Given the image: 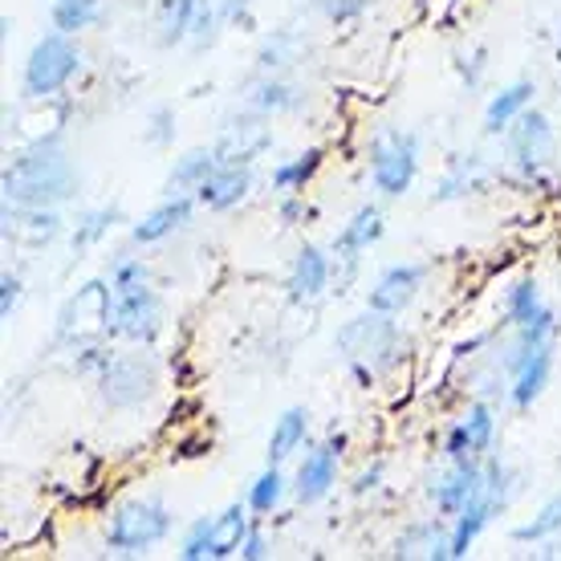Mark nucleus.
I'll return each mask as SVG.
<instances>
[{
    "label": "nucleus",
    "mask_w": 561,
    "mask_h": 561,
    "mask_svg": "<svg viewBox=\"0 0 561 561\" xmlns=\"http://www.w3.org/2000/svg\"><path fill=\"white\" fill-rule=\"evenodd\" d=\"M225 25V13H220V0H199L196 9V21H192V37L187 42L196 45V49H208L216 42V33Z\"/></svg>",
    "instance_id": "obj_36"
},
{
    "label": "nucleus",
    "mask_w": 561,
    "mask_h": 561,
    "mask_svg": "<svg viewBox=\"0 0 561 561\" xmlns=\"http://www.w3.org/2000/svg\"><path fill=\"white\" fill-rule=\"evenodd\" d=\"M78 168L61 130H49L42 139H33L25 151L9 159V168L0 175L4 204H33V208H61L78 196Z\"/></svg>",
    "instance_id": "obj_1"
},
{
    "label": "nucleus",
    "mask_w": 561,
    "mask_h": 561,
    "mask_svg": "<svg viewBox=\"0 0 561 561\" xmlns=\"http://www.w3.org/2000/svg\"><path fill=\"white\" fill-rule=\"evenodd\" d=\"M216 168H220V159H216L211 147H192V151L180 154V159H175V168L168 171V180H163V196H187V192L196 196V187L208 180Z\"/></svg>",
    "instance_id": "obj_26"
},
{
    "label": "nucleus",
    "mask_w": 561,
    "mask_h": 561,
    "mask_svg": "<svg viewBox=\"0 0 561 561\" xmlns=\"http://www.w3.org/2000/svg\"><path fill=\"white\" fill-rule=\"evenodd\" d=\"M492 439H496V411L489 399H477L463 411V420H456L444 435V460H463V456H489Z\"/></svg>",
    "instance_id": "obj_14"
},
{
    "label": "nucleus",
    "mask_w": 561,
    "mask_h": 561,
    "mask_svg": "<svg viewBox=\"0 0 561 561\" xmlns=\"http://www.w3.org/2000/svg\"><path fill=\"white\" fill-rule=\"evenodd\" d=\"M394 558H427V561H448L451 558V529L444 517L415 520L408 525L399 541H394Z\"/></svg>",
    "instance_id": "obj_23"
},
{
    "label": "nucleus",
    "mask_w": 561,
    "mask_h": 561,
    "mask_svg": "<svg viewBox=\"0 0 561 561\" xmlns=\"http://www.w3.org/2000/svg\"><path fill=\"white\" fill-rule=\"evenodd\" d=\"M322 159H325L322 147H306V151L294 154V159H280L277 168H273V175H268V187H273L277 196H297V192H306V183L318 175Z\"/></svg>",
    "instance_id": "obj_28"
},
{
    "label": "nucleus",
    "mask_w": 561,
    "mask_h": 561,
    "mask_svg": "<svg viewBox=\"0 0 561 561\" xmlns=\"http://www.w3.org/2000/svg\"><path fill=\"white\" fill-rule=\"evenodd\" d=\"M334 280V256L318 249V244H306L301 253L294 256V268H289V301L306 306V301H318V297L330 289Z\"/></svg>",
    "instance_id": "obj_18"
},
{
    "label": "nucleus",
    "mask_w": 561,
    "mask_h": 561,
    "mask_svg": "<svg viewBox=\"0 0 561 561\" xmlns=\"http://www.w3.org/2000/svg\"><path fill=\"white\" fill-rule=\"evenodd\" d=\"M549 375H553V342H546V346L529 351L517 363L513 379H508V403H513L517 411H529L537 399L546 394Z\"/></svg>",
    "instance_id": "obj_21"
},
{
    "label": "nucleus",
    "mask_w": 561,
    "mask_h": 561,
    "mask_svg": "<svg viewBox=\"0 0 561 561\" xmlns=\"http://www.w3.org/2000/svg\"><path fill=\"white\" fill-rule=\"evenodd\" d=\"M118 216L123 211L114 208H85V211H78V225H73V232H70V249H73V256L82 261L94 244H102V240L111 237V228L118 225Z\"/></svg>",
    "instance_id": "obj_30"
},
{
    "label": "nucleus",
    "mask_w": 561,
    "mask_h": 561,
    "mask_svg": "<svg viewBox=\"0 0 561 561\" xmlns=\"http://www.w3.org/2000/svg\"><path fill=\"white\" fill-rule=\"evenodd\" d=\"M240 558L244 561H261V558H268V537H265V529H249V537H244V549H240Z\"/></svg>",
    "instance_id": "obj_42"
},
{
    "label": "nucleus",
    "mask_w": 561,
    "mask_h": 561,
    "mask_svg": "<svg viewBox=\"0 0 561 561\" xmlns=\"http://www.w3.org/2000/svg\"><path fill=\"white\" fill-rule=\"evenodd\" d=\"M534 99H537V85L529 82V78L508 82L505 90H496L489 99V106H484V135H505L520 114L534 106Z\"/></svg>",
    "instance_id": "obj_24"
},
{
    "label": "nucleus",
    "mask_w": 561,
    "mask_h": 561,
    "mask_svg": "<svg viewBox=\"0 0 561 561\" xmlns=\"http://www.w3.org/2000/svg\"><path fill=\"white\" fill-rule=\"evenodd\" d=\"M370 183L387 199H399L411 192V183L420 175V139L411 130H379L370 139Z\"/></svg>",
    "instance_id": "obj_7"
},
{
    "label": "nucleus",
    "mask_w": 561,
    "mask_h": 561,
    "mask_svg": "<svg viewBox=\"0 0 561 561\" xmlns=\"http://www.w3.org/2000/svg\"><path fill=\"white\" fill-rule=\"evenodd\" d=\"M175 529V513L163 496H135L111 513L106 525V549L118 558H142L159 541H168Z\"/></svg>",
    "instance_id": "obj_4"
},
{
    "label": "nucleus",
    "mask_w": 561,
    "mask_h": 561,
    "mask_svg": "<svg viewBox=\"0 0 561 561\" xmlns=\"http://www.w3.org/2000/svg\"><path fill=\"white\" fill-rule=\"evenodd\" d=\"M277 216H280V220H285V228H294L297 220H306L309 208H306V204H301V199H297V196H280Z\"/></svg>",
    "instance_id": "obj_44"
},
{
    "label": "nucleus",
    "mask_w": 561,
    "mask_h": 561,
    "mask_svg": "<svg viewBox=\"0 0 561 561\" xmlns=\"http://www.w3.org/2000/svg\"><path fill=\"white\" fill-rule=\"evenodd\" d=\"M484 70H489V49L484 45H472V49H460L456 54V73H460V82L468 90H477L484 82Z\"/></svg>",
    "instance_id": "obj_38"
},
{
    "label": "nucleus",
    "mask_w": 561,
    "mask_h": 561,
    "mask_svg": "<svg viewBox=\"0 0 561 561\" xmlns=\"http://www.w3.org/2000/svg\"><path fill=\"white\" fill-rule=\"evenodd\" d=\"M199 0H159L154 9V28H159V45H183L192 37V21H196Z\"/></svg>",
    "instance_id": "obj_29"
},
{
    "label": "nucleus",
    "mask_w": 561,
    "mask_h": 561,
    "mask_svg": "<svg viewBox=\"0 0 561 561\" xmlns=\"http://www.w3.org/2000/svg\"><path fill=\"white\" fill-rule=\"evenodd\" d=\"M342 451H346V435H330L325 444L306 451V460L294 472V496L297 505H318L325 501L337 484V468H342Z\"/></svg>",
    "instance_id": "obj_13"
},
{
    "label": "nucleus",
    "mask_w": 561,
    "mask_h": 561,
    "mask_svg": "<svg viewBox=\"0 0 561 561\" xmlns=\"http://www.w3.org/2000/svg\"><path fill=\"white\" fill-rule=\"evenodd\" d=\"M102 9H106V0H54L49 4V21H54V28L78 37L90 25H99Z\"/></svg>",
    "instance_id": "obj_31"
},
{
    "label": "nucleus",
    "mask_w": 561,
    "mask_h": 561,
    "mask_svg": "<svg viewBox=\"0 0 561 561\" xmlns=\"http://www.w3.org/2000/svg\"><path fill=\"white\" fill-rule=\"evenodd\" d=\"M492 180V163L484 159V154H456L448 163V171H444V180L435 183L432 199H439V204H448V199H463V196H477V192H484Z\"/></svg>",
    "instance_id": "obj_22"
},
{
    "label": "nucleus",
    "mask_w": 561,
    "mask_h": 561,
    "mask_svg": "<svg viewBox=\"0 0 561 561\" xmlns=\"http://www.w3.org/2000/svg\"><path fill=\"white\" fill-rule=\"evenodd\" d=\"M249 192H253V171L240 168V163H220V168L196 187V199H199V208H208V211H232L249 199Z\"/></svg>",
    "instance_id": "obj_19"
},
{
    "label": "nucleus",
    "mask_w": 561,
    "mask_h": 561,
    "mask_svg": "<svg viewBox=\"0 0 561 561\" xmlns=\"http://www.w3.org/2000/svg\"><path fill=\"white\" fill-rule=\"evenodd\" d=\"M111 337L130 346H154L163 334V301L151 285V268L139 256H114L111 261Z\"/></svg>",
    "instance_id": "obj_2"
},
{
    "label": "nucleus",
    "mask_w": 561,
    "mask_h": 561,
    "mask_svg": "<svg viewBox=\"0 0 561 561\" xmlns=\"http://www.w3.org/2000/svg\"><path fill=\"white\" fill-rule=\"evenodd\" d=\"M313 9L334 21V25H346V21H358L366 13V0H313Z\"/></svg>",
    "instance_id": "obj_39"
},
{
    "label": "nucleus",
    "mask_w": 561,
    "mask_h": 561,
    "mask_svg": "<svg viewBox=\"0 0 561 561\" xmlns=\"http://www.w3.org/2000/svg\"><path fill=\"white\" fill-rule=\"evenodd\" d=\"M285 501V472H280V463H268L265 472L249 484V496H244V505L253 508L256 517H273Z\"/></svg>",
    "instance_id": "obj_32"
},
{
    "label": "nucleus",
    "mask_w": 561,
    "mask_h": 561,
    "mask_svg": "<svg viewBox=\"0 0 561 561\" xmlns=\"http://www.w3.org/2000/svg\"><path fill=\"white\" fill-rule=\"evenodd\" d=\"M309 439V411L306 408H285L268 432V463H285L294 451L306 448Z\"/></svg>",
    "instance_id": "obj_27"
},
{
    "label": "nucleus",
    "mask_w": 561,
    "mask_h": 561,
    "mask_svg": "<svg viewBox=\"0 0 561 561\" xmlns=\"http://www.w3.org/2000/svg\"><path fill=\"white\" fill-rule=\"evenodd\" d=\"M301 102H306V94H301L294 82L277 78V73H256L253 82H249V111L294 114V111H301Z\"/></svg>",
    "instance_id": "obj_25"
},
{
    "label": "nucleus",
    "mask_w": 561,
    "mask_h": 561,
    "mask_svg": "<svg viewBox=\"0 0 561 561\" xmlns=\"http://www.w3.org/2000/svg\"><path fill=\"white\" fill-rule=\"evenodd\" d=\"M382 232H387V225H382V208L379 204H363V208L342 225V232H337L334 244H330V253L337 256V265L358 268V261L379 244Z\"/></svg>",
    "instance_id": "obj_17"
},
{
    "label": "nucleus",
    "mask_w": 561,
    "mask_h": 561,
    "mask_svg": "<svg viewBox=\"0 0 561 561\" xmlns=\"http://www.w3.org/2000/svg\"><path fill=\"white\" fill-rule=\"evenodd\" d=\"M379 484H382V460H379V463H370V468H363V472L354 477L351 492H354V496H366V492H375Z\"/></svg>",
    "instance_id": "obj_43"
},
{
    "label": "nucleus",
    "mask_w": 561,
    "mask_h": 561,
    "mask_svg": "<svg viewBox=\"0 0 561 561\" xmlns=\"http://www.w3.org/2000/svg\"><path fill=\"white\" fill-rule=\"evenodd\" d=\"M196 204H199V199L192 196V192H187V196H163V204H159V208H151L139 225L130 228V240H135V244H159V240L175 237L180 228L192 225Z\"/></svg>",
    "instance_id": "obj_20"
},
{
    "label": "nucleus",
    "mask_w": 561,
    "mask_h": 561,
    "mask_svg": "<svg viewBox=\"0 0 561 561\" xmlns=\"http://www.w3.org/2000/svg\"><path fill=\"white\" fill-rule=\"evenodd\" d=\"M484 492V456H463V460H448V468L432 477L427 496L439 517H460L463 508Z\"/></svg>",
    "instance_id": "obj_11"
},
{
    "label": "nucleus",
    "mask_w": 561,
    "mask_h": 561,
    "mask_svg": "<svg viewBox=\"0 0 561 561\" xmlns=\"http://www.w3.org/2000/svg\"><path fill=\"white\" fill-rule=\"evenodd\" d=\"M21 294H25V280L16 277V273H4V277H0V318H4V322L16 313Z\"/></svg>",
    "instance_id": "obj_40"
},
{
    "label": "nucleus",
    "mask_w": 561,
    "mask_h": 561,
    "mask_svg": "<svg viewBox=\"0 0 561 561\" xmlns=\"http://www.w3.org/2000/svg\"><path fill=\"white\" fill-rule=\"evenodd\" d=\"M541 309H546V297L537 289V280H513L505 289V325L534 322Z\"/></svg>",
    "instance_id": "obj_35"
},
{
    "label": "nucleus",
    "mask_w": 561,
    "mask_h": 561,
    "mask_svg": "<svg viewBox=\"0 0 561 561\" xmlns=\"http://www.w3.org/2000/svg\"><path fill=\"white\" fill-rule=\"evenodd\" d=\"M301 33L294 28H277L265 45H261V54H256V73H277L285 66H294L297 57H301Z\"/></svg>",
    "instance_id": "obj_33"
},
{
    "label": "nucleus",
    "mask_w": 561,
    "mask_h": 561,
    "mask_svg": "<svg viewBox=\"0 0 561 561\" xmlns=\"http://www.w3.org/2000/svg\"><path fill=\"white\" fill-rule=\"evenodd\" d=\"M61 211L33 208V204H4V240L21 249H45L61 237Z\"/></svg>",
    "instance_id": "obj_16"
},
{
    "label": "nucleus",
    "mask_w": 561,
    "mask_h": 561,
    "mask_svg": "<svg viewBox=\"0 0 561 561\" xmlns=\"http://www.w3.org/2000/svg\"><path fill=\"white\" fill-rule=\"evenodd\" d=\"M82 73V49L73 42L70 33H45L33 42L25 57V70H21V94L33 102H49L57 99L66 85Z\"/></svg>",
    "instance_id": "obj_6"
},
{
    "label": "nucleus",
    "mask_w": 561,
    "mask_h": 561,
    "mask_svg": "<svg viewBox=\"0 0 561 561\" xmlns=\"http://www.w3.org/2000/svg\"><path fill=\"white\" fill-rule=\"evenodd\" d=\"M111 277H90L73 289L61 309H57V325H54V342L61 351H78L85 342H102L111 337Z\"/></svg>",
    "instance_id": "obj_5"
},
{
    "label": "nucleus",
    "mask_w": 561,
    "mask_h": 561,
    "mask_svg": "<svg viewBox=\"0 0 561 561\" xmlns=\"http://www.w3.org/2000/svg\"><path fill=\"white\" fill-rule=\"evenodd\" d=\"M142 142H147V147H171V142H175V111H171V106H151V111H147Z\"/></svg>",
    "instance_id": "obj_37"
},
{
    "label": "nucleus",
    "mask_w": 561,
    "mask_h": 561,
    "mask_svg": "<svg viewBox=\"0 0 561 561\" xmlns=\"http://www.w3.org/2000/svg\"><path fill=\"white\" fill-rule=\"evenodd\" d=\"M268 147H273V127H268V114L261 111L232 114L211 142L220 163H240V168H253V159H261Z\"/></svg>",
    "instance_id": "obj_12"
},
{
    "label": "nucleus",
    "mask_w": 561,
    "mask_h": 561,
    "mask_svg": "<svg viewBox=\"0 0 561 561\" xmlns=\"http://www.w3.org/2000/svg\"><path fill=\"white\" fill-rule=\"evenodd\" d=\"M558 534H561V492L549 496L546 505L537 508L534 520H525V525L513 529V541L517 546H541V541H553Z\"/></svg>",
    "instance_id": "obj_34"
},
{
    "label": "nucleus",
    "mask_w": 561,
    "mask_h": 561,
    "mask_svg": "<svg viewBox=\"0 0 561 561\" xmlns=\"http://www.w3.org/2000/svg\"><path fill=\"white\" fill-rule=\"evenodd\" d=\"M159 387V375H154L151 354H123L114 351V358L106 363V370L99 375V394L102 403L114 411H135L142 408L147 399Z\"/></svg>",
    "instance_id": "obj_10"
},
{
    "label": "nucleus",
    "mask_w": 561,
    "mask_h": 561,
    "mask_svg": "<svg viewBox=\"0 0 561 561\" xmlns=\"http://www.w3.org/2000/svg\"><path fill=\"white\" fill-rule=\"evenodd\" d=\"M225 25H253V0H220Z\"/></svg>",
    "instance_id": "obj_41"
},
{
    "label": "nucleus",
    "mask_w": 561,
    "mask_h": 561,
    "mask_svg": "<svg viewBox=\"0 0 561 561\" xmlns=\"http://www.w3.org/2000/svg\"><path fill=\"white\" fill-rule=\"evenodd\" d=\"M249 513L253 508L249 505H225L216 517H199L192 529H187V537H183L180 546V558L183 561H225V558H237L240 549H244V537H249V529H253V520H249Z\"/></svg>",
    "instance_id": "obj_9"
},
{
    "label": "nucleus",
    "mask_w": 561,
    "mask_h": 561,
    "mask_svg": "<svg viewBox=\"0 0 561 561\" xmlns=\"http://www.w3.org/2000/svg\"><path fill=\"white\" fill-rule=\"evenodd\" d=\"M334 351L346 358L354 379L363 382V387H370L379 370H391L399 363V354H403V330L394 322V313L366 306V313L337 325Z\"/></svg>",
    "instance_id": "obj_3"
},
{
    "label": "nucleus",
    "mask_w": 561,
    "mask_h": 561,
    "mask_svg": "<svg viewBox=\"0 0 561 561\" xmlns=\"http://www.w3.org/2000/svg\"><path fill=\"white\" fill-rule=\"evenodd\" d=\"M423 280H427V265H415V261L382 268L379 277H375V285L366 289V306L382 309V313H394V318H399L403 309L415 306Z\"/></svg>",
    "instance_id": "obj_15"
},
{
    "label": "nucleus",
    "mask_w": 561,
    "mask_h": 561,
    "mask_svg": "<svg viewBox=\"0 0 561 561\" xmlns=\"http://www.w3.org/2000/svg\"><path fill=\"white\" fill-rule=\"evenodd\" d=\"M505 151H508V168H513L517 180H525V183L546 180L549 163H553V154H558V130L549 123V114L529 106V111L505 130Z\"/></svg>",
    "instance_id": "obj_8"
}]
</instances>
